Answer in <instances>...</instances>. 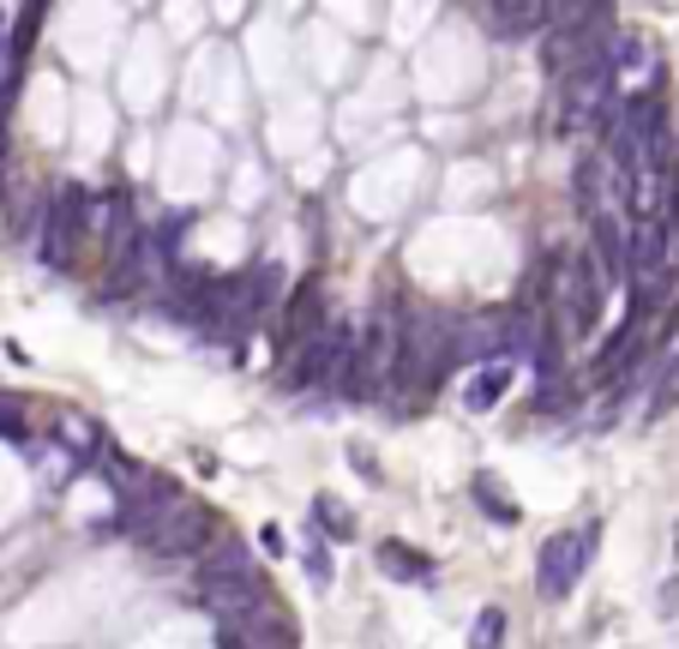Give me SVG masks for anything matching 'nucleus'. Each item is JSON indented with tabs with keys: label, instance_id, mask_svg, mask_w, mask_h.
Returning a JSON list of instances; mask_svg holds the SVG:
<instances>
[{
	"label": "nucleus",
	"instance_id": "a211bd4d",
	"mask_svg": "<svg viewBox=\"0 0 679 649\" xmlns=\"http://www.w3.org/2000/svg\"><path fill=\"white\" fill-rule=\"evenodd\" d=\"M307 578L313 583H331V559H324V548L313 541V548H307Z\"/></svg>",
	"mask_w": 679,
	"mask_h": 649
},
{
	"label": "nucleus",
	"instance_id": "dca6fc26",
	"mask_svg": "<svg viewBox=\"0 0 679 649\" xmlns=\"http://www.w3.org/2000/svg\"><path fill=\"white\" fill-rule=\"evenodd\" d=\"M499 643H506V608H487L469 626V649H499Z\"/></svg>",
	"mask_w": 679,
	"mask_h": 649
},
{
	"label": "nucleus",
	"instance_id": "f03ea898",
	"mask_svg": "<svg viewBox=\"0 0 679 649\" xmlns=\"http://www.w3.org/2000/svg\"><path fill=\"white\" fill-rule=\"evenodd\" d=\"M349 356H356V331H349L343 319H324L319 331H307L301 343H294V356H289V386L294 391H307V386H324V379H343L349 373Z\"/></svg>",
	"mask_w": 679,
	"mask_h": 649
},
{
	"label": "nucleus",
	"instance_id": "f8f14e48",
	"mask_svg": "<svg viewBox=\"0 0 679 649\" xmlns=\"http://www.w3.org/2000/svg\"><path fill=\"white\" fill-rule=\"evenodd\" d=\"M379 571L397 583H433V559H427L421 548H409V541H379Z\"/></svg>",
	"mask_w": 679,
	"mask_h": 649
},
{
	"label": "nucleus",
	"instance_id": "ddd939ff",
	"mask_svg": "<svg viewBox=\"0 0 679 649\" xmlns=\"http://www.w3.org/2000/svg\"><path fill=\"white\" fill-rule=\"evenodd\" d=\"M511 379H518V361H487V367H481V373H476V379H469V391H463V403H469V409H476V416H481V409H493V403H499V397H506V391H511Z\"/></svg>",
	"mask_w": 679,
	"mask_h": 649
},
{
	"label": "nucleus",
	"instance_id": "4468645a",
	"mask_svg": "<svg viewBox=\"0 0 679 649\" xmlns=\"http://www.w3.org/2000/svg\"><path fill=\"white\" fill-rule=\"evenodd\" d=\"M476 506H481L493 523H518V518H523L518 499H511L506 487H499V476H476Z\"/></svg>",
	"mask_w": 679,
	"mask_h": 649
},
{
	"label": "nucleus",
	"instance_id": "f3484780",
	"mask_svg": "<svg viewBox=\"0 0 679 649\" xmlns=\"http://www.w3.org/2000/svg\"><path fill=\"white\" fill-rule=\"evenodd\" d=\"M319 529H324V536H337V541H349V536H356V518H349V511L343 506H337V499L331 493H319Z\"/></svg>",
	"mask_w": 679,
	"mask_h": 649
},
{
	"label": "nucleus",
	"instance_id": "aec40b11",
	"mask_svg": "<svg viewBox=\"0 0 679 649\" xmlns=\"http://www.w3.org/2000/svg\"><path fill=\"white\" fill-rule=\"evenodd\" d=\"M19 433H24V421L12 409H0V439H19Z\"/></svg>",
	"mask_w": 679,
	"mask_h": 649
},
{
	"label": "nucleus",
	"instance_id": "2eb2a0df",
	"mask_svg": "<svg viewBox=\"0 0 679 649\" xmlns=\"http://www.w3.org/2000/svg\"><path fill=\"white\" fill-rule=\"evenodd\" d=\"M673 409H679V356L661 367V386H656V397H649V421L673 416Z\"/></svg>",
	"mask_w": 679,
	"mask_h": 649
},
{
	"label": "nucleus",
	"instance_id": "9d476101",
	"mask_svg": "<svg viewBox=\"0 0 679 649\" xmlns=\"http://www.w3.org/2000/svg\"><path fill=\"white\" fill-rule=\"evenodd\" d=\"M626 247H631V223L613 204L589 217V259H596L601 283H626Z\"/></svg>",
	"mask_w": 679,
	"mask_h": 649
},
{
	"label": "nucleus",
	"instance_id": "20e7f679",
	"mask_svg": "<svg viewBox=\"0 0 679 649\" xmlns=\"http://www.w3.org/2000/svg\"><path fill=\"white\" fill-rule=\"evenodd\" d=\"M144 553H162V559H187V553H204L217 541V518L204 506H193V499H174L162 518H151L139 529Z\"/></svg>",
	"mask_w": 679,
	"mask_h": 649
},
{
	"label": "nucleus",
	"instance_id": "1a4fd4ad",
	"mask_svg": "<svg viewBox=\"0 0 679 649\" xmlns=\"http://www.w3.org/2000/svg\"><path fill=\"white\" fill-rule=\"evenodd\" d=\"M259 571H253V553L241 541H217L211 553H199V596H223V589H253Z\"/></svg>",
	"mask_w": 679,
	"mask_h": 649
},
{
	"label": "nucleus",
	"instance_id": "6e6552de",
	"mask_svg": "<svg viewBox=\"0 0 679 649\" xmlns=\"http://www.w3.org/2000/svg\"><path fill=\"white\" fill-rule=\"evenodd\" d=\"M84 187L79 181H67L61 193H54L49 204V217H42V259L49 264H72L79 259V241H84Z\"/></svg>",
	"mask_w": 679,
	"mask_h": 649
},
{
	"label": "nucleus",
	"instance_id": "0eeeda50",
	"mask_svg": "<svg viewBox=\"0 0 679 649\" xmlns=\"http://www.w3.org/2000/svg\"><path fill=\"white\" fill-rule=\"evenodd\" d=\"M589 553H596V529H559V536H548V548L536 559L541 596H571V583L583 578Z\"/></svg>",
	"mask_w": 679,
	"mask_h": 649
},
{
	"label": "nucleus",
	"instance_id": "7ed1b4c3",
	"mask_svg": "<svg viewBox=\"0 0 679 649\" xmlns=\"http://www.w3.org/2000/svg\"><path fill=\"white\" fill-rule=\"evenodd\" d=\"M446 361H451V319L439 313H416L403 319V349H397V386H433L446 379Z\"/></svg>",
	"mask_w": 679,
	"mask_h": 649
},
{
	"label": "nucleus",
	"instance_id": "6ab92c4d",
	"mask_svg": "<svg viewBox=\"0 0 679 649\" xmlns=\"http://www.w3.org/2000/svg\"><path fill=\"white\" fill-rule=\"evenodd\" d=\"M661 613H679V578H668V583H661Z\"/></svg>",
	"mask_w": 679,
	"mask_h": 649
},
{
	"label": "nucleus",
	"instance_id": "423d86ee",
	"mask_svg": "<svg viewBox=\"0 0 679 649\" xmlns=\"http://www.w3.org/2000/svg\"><path fill=\"white\" fill-rule=\"evenodd\" d=\"M234 649H301L294 638V619L283 613V601L271 596V589H253V601H247L241 613H234V626H223Z\"/></svg>",
	"mask_w": 679,
	"mask_h": 649
},
{
	"label": "nucleus",
	"instance_id": "f257e3e1",
	"mask_svg": "<svg viewBox=\"0 0 679 649\" xmlns=\"http://www.w3.org/2000/svg\"><path fill=\"white\" fill-rule=\"evenodd\" d=\"M397 349H403V319L397 313H373L361 324V337H356V356H349V373L337 379L349 397H379L391 386V373H397Z\"/></svg>",
	"mask_w": 679,
	"mask_h": 649
},
{
	"label": "nucleus",
	"instance_id": "9b49d317",
	"mask_svg": "<svg viewBox=\"0 0 679 649\" xmlns=\"http://www.w3.org/2000/svg\"><path fill=\"white\" fill-rule=\"evenodd\" d=\"M481 24H487L499 42H518V37L548 31V7H541V0H493V7L481 12Z\"/></svg>",
	"mask_w": 679,
	"mask_h": 649
},
{
	"label": "nucleus",
	"instance_id": "39448f33",
	"mask_svg": "<svg viewBox=\"0 0 679 649\" xmlns=\"http://www.w3.org/2000/svg\"><path fill=\"white\" fill-rule=\"evenodd\" d=\"M601 271L596 259H589V247L578 253H559V324H566V337H589L601 319Z\"/></svg>",
	"mask_w": 679,
	"mask_h": 649
}]
</instances>
